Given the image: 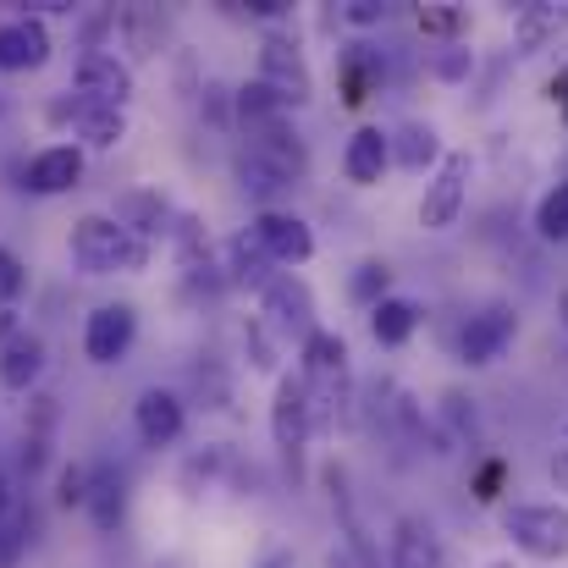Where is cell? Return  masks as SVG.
<instances>
[{
  "label": "cell",
  "mask_w": 568,
  "mask_h": 568,
  "mask_svg": "<svg viewBox=\"0 0 568 568\" xmlns=\"http://www.w3.org/2000/svg\"><path fill=\"white\" fill-rule=\"evenodd\" d=\"M72 260L89 271V276H116V271H144L150 265V243L133 237L128 226H116L111 215H83L72 226Z\"/></svg>",
  "instance_id": "6da1fadb"
},
{
  "label": "cell",
  "mask_w": 568,
  "mask_h": 568,
  "mask_svg": "<svg viewBox=\"0 0 568 568\" xmlns=\"http://www.w3.org/2000/svg\"><path fill=\"white\" fill-rule=\"evenodd\" d=\"M243 139H248V161L254 166H265L271 178H282L287 189H298V178L310 172V150H304V139L293 133V122L287 116H260V122H243Z\"/></svg>",
  "instance_id": "7a4b0ae2"
},
{
  "label": "cell",
  "mask_w": 568,
  "mask_h": 568,
  "mask_svg": "<svg viewBox=\"0 0 568 568\" xmlns=\"http://www.w3.org/2000/svg\"><path fill=\"white\" fill-rule=\"evenodd\" d=\"M260 83L282 100V111H298V105H310V94H315V78H310V61H304V50L287 39V33H265V44H260Z\"/></svg>",
  "instance_id": "3957f363"
},
{
  "label": "cell",
  "mask_w": 568,
  "mask_h": 568,
  "mask_svg": "<svg viewBox=\"0 0 568 568\" xmlns=\"http://www.w3.org/2000/svg\"><path fill=\"white\" fill-rule=\"evenodd\" d=\"M503 530H508L514 547H525L530 558H568V508H558V503L508 508Z\"/></svg>",
  "instance_id": "277c9868"
},
{
  "label": "cell",
  "mask_w": 568,
  "mask_h": 568,
  "mask_svg": "<svg viewBox=\"0 0 568 568\" xmlns=\"http://www.w3.org/2000/svg\"><path fill=\"white\" fill-rule=\"evenodd\" d=\"M248 237L260 243V254H265L271 265H304V260L315 254L310 221H304V215H287V210H260L254 226H248Z\"/></svg>",
  "instance_id": "5b68a950"
},
{
  "label": "cell",
  "mask_w": 568,
  "mask_h": 568,
  "mask_svg": "<svg viewBox=\"0 0 568 568\" xmlns=\"http://www.w3.org/2000/svg\"><path fill=\"white\" fill-rule=\"evenodd\" d=\"M464 199H469V155H442V166L425 189V204H419V226L447 232L464 215Z\"/></svg>",
  "instance_id": "8992f818"
},
{
  "label": "cell",
  "mask_w": 568,
  "mask_h": 568,
  "mask_svg": "<svg viewBox=\"0 0 568 568\" xmlns=\"http://www.w3.org/2000/svg\"><path fill=\"white\" fill-rule=\"evenodd\" d=\"M133 337H139L133 304H100L83 326V354H89V365H116L133 348Z\"/></svg>",
  "instance_id": "52a82bcc"
},
{
  "label": "cell",
  "mask_w": 568,
  "mask_h": 568,
  "mask_svg": "<svg viewBox=\"0 0 568 568\" xmlns=\"http://www.w3.org/2000/svg\"><path fill=\"white\" fill-rule=\"evenodd\" d=\"M514 332H519V315H514L508 304H486L480 315H469V326H464V337H458L464 365H491V359H503V348L514 343Z\"/></svg>",
  "instance_id": "ba28073f"
},
{
  "label": "cell",
  "mask_w": 568,
  "mask_h": 568,
  "mask_svg": "<svg viewBox=\"0 0 568 568\" xmlns=\"http://www.w3.org/2000/svg\"><path fill=\"white\" fill-rule=\"evenodd\" d=\"M78 94H83V105H111V111H122V105L133 100V72H128L116 55L89 50V55L78 61Z\"/></svg>",
  "instance_id": "9c48e42d"
},
{
  "label": "cell",
  "mask_w": 568,
  "mask_h": 568,
  "mask_svg": "<svg viewBox=\"0 0 568 568\" xmlns=\"http://www.w3.org/2000/svg\"><path fill=\"white\" fill-rule=\"evenodd\" d=\"M310 392H304V376H282L276 381V403H271V436L282 453H298L310 442Z\"/></svg>",
  "instance_id": "30bf717a"
},
{
  "label": "cell",
  "mask_w": 568,
  "mask_h": 568,
  "mask_svg": "<svg viewBox=\"0 0 568 568\" xmlns=\"http://www.w3.org/2000/svg\"><path fill=\"white\" fill-rule=\"evenodd\" d=\"M50 61V28L39 17L0 22V72H33Z\"/></svg>",
  "instance_id": "8fae6325"
},
{
  "label": "cell",
  "mask_w": 568,
  "mask_h": 568,
  "mask_svg": "<svg viewBox=\"0 0 568 568\" xmlns=\"http://www.w3.org/2000/svg\"><path fill=\"white\" fill-rule=\"evenodd\" d=\"M133 425H139V436H144L150 447H172V442L183 436V397L166 392V386L139 392V403H133Z\"/></svg>",
  "instance_id": "7c38bea8"
},
{
  "label": "cell",
  "mask_w": 568,
  "mask_h": 568,
  "mask_svg": "<svg viewBox=\"0 0 568 568\" xmlns=\"http://www.w3.org/2000/svg\"><path fill=\"white\" fill-rule=\"evenodd\" d=\"M392 568H447L442 536H436L425 519L403 514V519L392 525Z\"/></svg>",
  "instance_id": "4fadbf2b"
},
{
  "label": "cell",
  "mask_w": 568,
  "mask_h": 568,
  "mask_svg": "<svg viewBox=\"0 0 568 568\" xmlns=\"http://www.w3.org/2000/svg\"><path fill=\"white\" fill-rule=\"evenodd\" d=\"M83 508H89L94 530H116V525H122V514H128V475H122V469H111V464H94V469H89Z\"/></svg>",
  "instance_id": "5bb4252c"
},
{
  "label": "cell",
  "mask_w": 568,
  "mask_h": 568,
  "mask_svg": "<svg viewBox=\"0 0 568 568\" xmlns=\"http://www.w3.org/2000/svg\"><path fill=\"white\" fill-rule=\"evenodd\" d=\"M83 178V150L78 144H50L28 161V193H67Z\"/></svg>",
  "instance_id": "9a60e30c"
},
{
  "label": "cell",
  "mask_w": 568,
  "mask_h": 568,
  "mask_svg": "<svg viewBox=\"0 0 568 568\" xmlns=\"http://www.w3.org/2000/svg\"><path fill=\"white\" fill-rule=\"evenodd\" d=\"M265 315L282 326V332H315L310 321H315V298H310V287L298 282V276H271V287H265Z\"/></svg>",
  "instance_id": "2e32d148"
},
{
  "label": "cell",
  "mask_w": 568,
  "mask_h": 568,
  "mask_svg": "<svg viewBox=\"0 0 568 568\" xmlns=\"http://www.w3.org/2000/svg\"><path fill=\"white\" fill-rule=\"evenodd\" d=\"M39 371H44V343L33 332H11L0 343V386L6 392H28L39 381Z\"/></svg>",
  "instance_id": "e0dca14e"
},
{
  "label": "cell",
  "mask_w": 568,
  "mask_h": 568,
  "mask_svg": "<svg viewBox=\"0 0 568 568\" xmlns=\"http://www.w3.org/2000/svg\"><path fill=\"white\" fill-rule=\"evenodd\" d=\"M386 161H392V144H386L381 128H359V133L348 139V150H343V172H348V183H359V189L381 183Z\"/></svg>",
  "instance_id": "ac0fdd59"
},
{
  "label": "cell",
  "mask_w": 568,
  "mask_h": 568,
  "mask_svg": "<svg viewBox=\"0 0 568 568\" xmlns=\"http://www.w3.org/2000/svg\"><path fill=\"white\" fill-rule=\"evenodd\" d=\"M386 144H392V161H397L403 172H425V166H436V161H442L436 128H425V122L397 128V139H386Z\"/></svg>",
  "instance_id": "d6986e66"
},
{
  "label": "cell",
  "mask_w": 568,
  "mask_h": 568,
  "mask_svg": "<svg viewBox=\"0 0 568 568\" xmlns=\"http://www.w3.org/2000/svg\"><path fill=\"white\" fill-rule=\"evenodd\" d=\"M414 326H419V304H408V298H381L376 310H371V337L386 343V348L408 343Z\"/></svg>",
  "instance_id": "ffe728a7"
},
{
  "label": "cell",
  "mask_w": 568,
  "mask_h": 568,
  "mask_svg": "<svg viewBox=\"0 0 568 568\" xmlns=\"http://www.w3.org/2000/svg\"><path fill=\"white\" fill-rule=\"evenodd\" d=\"M78 133L89 150H116L128 139V116L111 105H78Z\"/></svg>",
  "instance_id": "44dd1931"
},
{
  "label": "cell",
  "mask_w": 568,
  "mask_h": 568,
  "mask_svg": "<svg viewBox=\"0 0 568 568\" xmlns=\"http://www.w3.org/2000/svg\"><path fill=\"white\" fill-rule=\"evenodd\" d=\"M111 221H116V226H128L133 237H144V243H150V232L166 221V199H161V193H122Z\"/></svg>",
  "instance_id": "7402d4cb"
},
{
  "label": "cell",
  "mask_w": 568,
  "mask_h": 568,
  "mask_svg": "<svg viewBox=\"0 0 568 568\" xmlns=\"http://www.w3.org/2000/svg\"><path fill=\"white\" fill-rule=\"evenodd\" d=\"M371 89H381V55L371 44H354L348 61H343V100L348 105H365Z\"/></svg>",
  "instance_id": "603a6c76"
},
{
  "label": "cell",
  "mask_w": 568,
  "mask_h": 568,
  "mask_svg": "<svg viewBox=\"0 0 568 568\" xmlns=\"http://www.w3.org/2000/svg\"><path fill=\"white\" fill-rule=\"evenodd\" d=\"M564 28H568V11H558V6H525L519 11V55H536Z\"/></svg>",
  "instance_id": "cb8c5ba5"
},
{
  "label": "cell",
  "mask_w": 568,
  "mask_h": 568,
  "mask_svg": "<svg viewBox=\"0 0 568 568\" xmlns=\"http://www.w3.org/2000/svg\"><path fill=\"white\" fill-rule=\"evenodd\" d=\"M265 265H271V260H265V254H260V243L243 232V237L232 243V282H243V287H260V293H265V287H271V271H265Z\"/></svg>",
  "instance_id": "d4e9b609"
},
{
  "label": "cell",
  "mask_w": 568,
  "mask_h": 568,
  "mask_svg": "<svg viewBox=\"0 0 568 568\" xmlns=\"http://www.w3.org/2000/svg\"><path fill=\"white\" fill-rule=\"evenodd\" d=\"M536 232L547 237V243H568V183L541 199V210H536Z\"/></svg>",
  "instance_id": "484cf974"
},
{
  "label": "cell",
  "mask_w": 568,
  "mask_h": 568,
  "mask_svg": "<svg viewBox=\"0 0 568 568\" xmlns=\"http://www.w3.org/2000/svg\"><path fill=\"white\" fill-rule=\"evenodd\" d=\"M22 547H28V514L6 508V519H0V568H17Z\"/></svg>",
  "instance_id": "4316f807"
},
{
  "label": "cell",
  "mask_w": 568,
  "mask_h": 568,
  "mask_svg": "<svg viewBox=\"0 0 568 568\" xmlns=\"http://www.w3.org/2000/svg\"><path fill=\"white\" fill-rule=\"evenodd\" d=\"M386 276H392V271H386V265H381V260H365V265H359V271H354V298H359V304H371V310H376L381 298H386Z\"/></svg>",
  "instance_id": "83f0119b"
},
{
  "label": "cell",
  "mask_w": 568,
  "mask_h": 568,
  "mask_svg": "<svg viewBox=\"0 0 568 568\" xmlns=\"http://www.w3.org/2000/svg\"><path fill=\"white\" fill-rule=\"evenodd\" d=\"M469 67H475V61H469V50H458V44H447V50H436V55H430V72H436V78H447V83L469 78Z\"/></svg>",
  "instance_id": "f1b7e54d"
},
{
  "label": "cell",
  "mask_w": 568,
  "mask_h": 568,
  "mask_svg": "<svg viewBox=\"0 0 568 568\" xmlns=\"http://www.w3.org/2000/svg\"><path fill=\"white\" fill-rule=\"evenodd\" d=\"M237 178H243V189L260 193V199H271V193H287V183H282V178H271V172H265V166H254L248 155L237 161Z\"/></svg>",
  "instance_id": "f546056e"
},
{
  "label": "cell",
  "mask_w": 568,
  "mask_h": 568,
  "mask_svg": "<svg viewBox=\"0 0 568 568\" xmlns=\"http://www.w3.org/2000/svg\"><path fill=\"white\" fill-rule=\"evenodd\" d=\"M22 287H28V271H22V260H17L11 248H0V304H11Z\"/></svg>",
  "instance_id": "4dcf8cb0"
},
{
  "label": "cell",
  "mask_w": 568,
  "mask_h": 568,
  "mask_svg": "<svg viewBox=\"0 0 568 568\" xmlns=\"http://www.w3.org/2000/svg\"><path fill=\"white\" fill-rule=\"evenodd\" d=\"M503 480H508V464H503V458L480 464V475H475V497H480V503H497V497H503Z\"/></svg>",
  "instance_id": "1f68e13d"
},
{
  "label": "cell",
  "mask_w": 568,
  "mask_h": 568,
  "mask_svg": "<svg viewBox=\"0 0 568 568\" xmlns=\"http://www.w3.org/2000/svg\"><path fill=\"white\" fill-rule=\"evenodd\" d=\"M83 491H89V469H83V464H67V469H61V491H55V497H61L67 508H72V503L83 508Z\"/></svg>",
  "instance_id": "d6a6232c"
},
{
  "label": "cell",
  "mask_w": 568,
  "mask_h": 568,
  "mask_svg": "<svg viewBox=\"0 0 568 568\" xmlns=\"http://www.w3.org/2000/svg\"><path fill=\"white\" fill-rule=\"evenodd\" d=\"M458 22H464V17H458L453 6H436V11H419V28H425V33H453Z\"/></svg>",
  "instance_id": "836d02e7"
},
{
  "label": "cell",
  "mask_w": 568,
  "mask_h": 568,
  "mask_svg": "<svg viewBox=\"0 0 568 568\" xmlns=\"http://www.w3.org/2000/svg\"><path fill=\"white\" fill-rule=\"evenodd\" d=\"M386 11H392V6H381V0H354V6H348V22L371 28V22H386Z\"/></svg>",
  "instance_id": "e575fe53"
},
{
  "label": "cell",
  "mask_w": 568,
  "mask_h": 568,
  "mask_svg": "<svg viewBox=\"0 0 568 568\" xmlns=\"http://www.w3.org/2000/svg\"><path fill=\"white\" fill-rule=\"evenodd\" d=\"M248 11H254V17H282L287 6H282V0H248Z\"/></svg>",
  "instance_id": "d590c367"
},
{
  "label": "cell",
  "mask_w": 568,
  "mask_h": 568,
  "mask_svg": "<svg viewBox=\"0 0 568 568\" xmlns=\"http://www.w3.org/2000/svg\"><path fill=\"white\" fill-rule=\"evenodd\" d=\"M552 480H558V491H568V453L552 458Z\"/></svg>",
  "instance_id": "8d00e7d4"
},
{
  "label": "cell",
  "mask_w": 568,
  "mask_h": 568,
  "mask_svg": "<svg viewBox=\"0 0 568 568\" xmlns=\"http://www.w3.org/2000/svg\"><path fill=\"white\" fill-rule=\"evenodd\" d=\"M552 100H564V105H568V67L552 78Z\"/></svg>",
  "instance_id": "74e56055"
},
{
  "label": "cell",
  "mask_w": 568,
  "mask_h": 568,
  "mask_svg": "<svg viewBox=\"0 0 568 568\" xmlns=\"http://www.w3.org/2000/svg\"><path fill=\"white\" fill-rule=\"evenodd\" d=\"M265 568H293V558H287V552H276V558H265Z\"/></svg>",
  "instance_id": "f35d334b"
},
{
  "label": "cell",
  "mask_w": 568,
  "mask_h": 568,
  "mask_svg": "<svg viewBox=\"0 0 568 568\" xmlns=\"http://www.w3.org/2000/svg\"><path fill=\"white\" fill-rule=\"evenodd\" d=\"M564 326H568V293H564Z\"/></svg>",
  "instance_id": "ab89813d"
},
{
  "label": "cell",
  "mask_w": 568,
  "mask_h": 568,
  "mask_svg": "<svg viewBox=\"0 0 568 568\" xmlns=\"http://www.w3.org/2000/svg\"><path fill=\"white\" fill-rule=\"evenodd\" d=\"M491 568H514V564H491Z\"/></svg>",
  "instance_id": "60d3db41"
}]
</instances>
